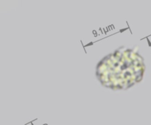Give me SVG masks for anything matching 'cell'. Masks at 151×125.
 <instances>
[{
  "instance_id": "cell-1",
  "label": "cell",
  "mask_w": 151,
  "mask_h": 125,
  "mask_svg": "<svg viewBox=\"0 0 151 125\" xmlns=\"http://www.w3.org/2000/svg\"><path fill=\"white\" fill-rule=\"evenodd\" d=\"M145 71L141 54L130 49H119L103 57L96 68V76L103 86L119 91L141 82Z\"/></svg>"
}]
</instances>
